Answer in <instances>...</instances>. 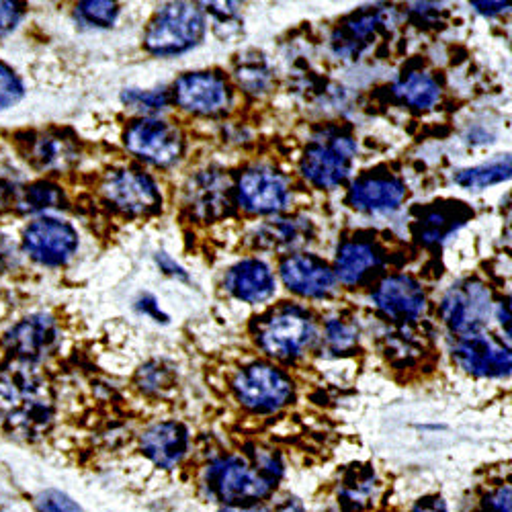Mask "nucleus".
Masks as SVG:
<instances>
[{
	"label": "nucleus",
	"instance_id": "nucleus-1",
	"mask_svg": "<svg viewBox=\"0 0 512 512\" xmlns=\"http://www.w3.org/2000/svg\"><path fill=\"white\" fill-rule=\"evenodd\" d=\"M285 472L273 449H256L250 457L226 455L213 459L203 472V488L211 500L228 508L254 506L267 500Z\"/></svg>",
	"mask_w": 512,
	"mask_h": 512
},
{
	"label": "nucleus",
	"instance_id": "nucleus-2",
	"mask_svg": "<svg viewBox=\"0 0 512 512\" xmlns=\"http://www.w3.org/2000/svg\"><path fill=\"white\" fill-rule=\"evenodd\" d=\"M54 416L48 383L41 381L27 363L0 375V422L21 437L44 433Z\"/></svg>",
	"mask_w": 512,
	"mask_h": 512
},
{
	"label": "nucleus",
	"instance_id": "nucleus-3",
	"mask_svg": "<svg viewBox=\"0 0 512 512\" xmlns=\"http://www.w3.org/2000/svg\"><path fill=\"white\" fill-rule=\"evenodd\" d=\"M256 345L277 361H297L318 340V326L310 310L283 304L256 318Z\"/></svg>",
	"mask_w": 512,
	"mask_h": 512
},
{
	"label": "nucleus",
	"instance_id": "nucleus-4",
	"mask_svg": "<svg viewBox=\"0 0 512 512\" xmlns=\"http://www.w3.org/2000/svg\"><path fill=\"white\" fill-rule=\"evenodd\" d=\"M207 33L203 9L193 3L162 5L144 33V50L156 58H175L195 50Z\"/></svg>",
	"mask_w": 512,
	"mask_h": 512
},
{
	"label": "nucleus",
	"instance_id": "nucleus-5",
	"mask_svg": "<svg viewBox=\"0 0 512 512\" xmlns=\"http://www.w3.org/2000/svg\"><path fill=\"white\" fill-rule=\"evenodd\" d=\"M359 144L345 132H324L310 140L300 158L302 177L316 189H336L353 173Z\"/></svg>",
	"mask_w": 512,
	"mask_h": 512
},
{
	"label": "nucleus",
	"instance_id": "nucleus-6",
	"mask_svg": "<svg viewBox=\"0 0 512 512\" xmlns=\"http://www.w3.org/2000/svg\"><path fill=\"white\" fill-rule=\"evenodd\" d=\"M232 392L246 410L273 414L293 402L295 383L283 369H277L271 363L254 361L236 371Z\"/></svg>",
	"mask_w": 512,
	"mask_h": 512
},
{
	"label": "nucleus",
	"instance_id": "nucleus-7",
	"mask_svg": "<svg viewBox=\"0 0 512 512\" xmlns=\"http://www.w3.org/2000/svg\"><path fill=\"white\" fill-rule=\"evenodd\" d=\"M494 312L490 287L476 279L467 277L453 283L439 304L443 324L457 336H469L482 332Z\"/></svg>",
	"mask_w": 512,
	"mask_h": 512
},
{
	"label": "nucleus",
	"instance_id": "nucleus-8",
	"mask_svg": "<svg viewBox=\"0 0 512 512\" xmlns=\"http://www.w3.org/2000/svg\"><path fill=\"white\" fill-rule=\"evenodd\" d=\"M123 146L154 168H173L185 156V136L177 125L156 117L132 121L123 132Z\"/></svg>",
	"mask_w": 512,
	"mask_h": 512
},
{
	"label": "nucleus",
	"instance_id": "nucleus-9",
	"mask_svg": "<svg viewBox=\"0 0 512 512\" xmlns=\"http://www.w3.org/2000/svg\"><path fill=\"white\" fill-rule=\"evenodd\" d=\"M234 199L252 216H279L291 203V183L281 170L254 164L238 175Z\"/></svg>",
	"mask_w": 512,
	"mask_h": 512
},
{
	"label": "nucleus",
	"instance_id": "nucleus-10",
	"mask_svg": "<svg viewBox=\"0 0 512 512\" xmlns=\"http://www.w3.org/2000/svg\"><path fill=\"white\" fill-rule=\"evenodd\" d=\"M101 191L123 216L150 218L162 211V193L158 183L148 173L136 168L109 170Z\"/></svg>",
	"mask_w": 512,
	"mask_h": 512
},
{
	"label": "nucleus",
	"instance_id": "nucleus-11",
	"mask_svg": "<svg viewBox=\"0 0 512 512\" xmlns=\"http://www.w3.org/2000/svg\"><path fill=\"white\" fill-rule=\"evenodd\" d=\"M173 101L185 113L216 117L232 107L234 93L228 80L211 70L185 72L173 84Z\"/></svg>",
	"mask_w": 512,
	"mask_h": 512
},
{
	"label": "nucleus",
	"instance_id": "nucleus-12",
	"mask_svg": "<svg viewBox=\"0 0 512 512\" xmlns=\"http://www.w3.org/2000/svg\"><path fill=\"white\" fill-rule=\"evenodd\" d=\"M23 250L44 267H64L78 250V232L58 218H39L23 232Z\"/></svg>",
	"mask_w": 512,
	"mask_h": 512
},
{
	"label": "nucleus",
	"instance_id": "nucleus-13",
	"mask_svg": "<svg viewBox=\"0 0 512 512\" xmlns=\"http://www.w3.org/2000/svg\"><path fill=\"white\" fill-rule=\"evenodd\" d=\"M283 285L304 300H328L338 289L332 267L310 252L287 254L279 265Z\"/></svg>",
	"mask_w": 512,
	"mask_h": 512
},
{
	"label": "nucleus",
	"instance_id": "nucleus-14",
	"mask_svg": "<svg viewBox=\"0 0 512 512\" xmlns=\"http://www.w3.org/2000/svg\"><path fill=\"white\" fill-rule=\"evenodd\" d=\"M451 355L459 369L474 377L502 379L510 375V351L490 334L478 332L469 336H457Z\"/></svg>",
	"mask_w": 512,
	"mask_h": 512
},
{
	"label": "nucleus",
	"instance_id": "nucleus-15",
	"mask_svg": "<svg viewBox=\"0 0 512 512\" xmlns=\"http://www.w3.org/2000/svg\"><path fill=\"white\" fill-rule=\"evenodd\" d=\"M373 306L394 322H416L426 310L424 287L410 275L396 273L383 277L371 291Z\"/></svg>",
	"mask_w": 512,
	"mask_h": 512
},
{
	"label": "nucleus",
	"instance_id": "nucleus-16",
	"mask_svg": "<svg viewBox=\"0 0 512 512\" xmlns=\"http://www.w3.org/2000/svg\"><path fill=\"white\" fill-rule=\"evenodd\" d=\"M408 189L392 173H365L357 177L347 193V203L369 216H390L406 201Z\"/></svg>",
	"mask_w": 512,
	"mask_h": 512
},
{
	"label": "nucleus",
	"instance_id": "nucleus-17",
	"mask_svg": "<svg viewBox=\"0 0 512 512\" xmlns=\"http://www.w3.org/2000/svg\"><path fill=\"white\" fill-rule=\"evenodd\" d=\"M187 205L203 222H216L232 213L234 187L220 170H201L187 187Z\"/></svg>",
	"mask_w": 512,
	"mask_h": 512
},
{
	"label": "nucleus",
	"instance_id": "nucleus-18",
	"mask_svg": "<svg viewBox=\"0 0 512 512\" xmlns=\"http://www.w3.org/2000/svg\"><path fill=\"white\" fill-rule=\"evenodd\" d=\"M390 9H361L340 23L332 33V52L343 60L359 58L377 37V33L390 25Z\"/></svg>",
	"mask_w": 512,
	"mask_h": 512
},
{
	"label": "nucleus",
	"instance_id": "nucleus-19",
	"mask_svg": "<svg viewBox=\"0 0 512 512\" xmlns=\"http://www.w3.org/2000/svg\"><path fill=\"white\" fill-rule=\"evenodd\" d=\"M386 265V252L383 248L365 238H347L338 244L334 256L336 281L345 287H359L371 275L379 273Z\"/></svg>",
	"mask_w": 512,
	"mask_h": 512
},
{
	"label": "nucleus",
	"instance_id": "nucleus-20",
	"mask_svg": "<svg viewBox=\"0 0 512 512\" xmlns=\"http://www.w3.org/2000/svg\"><path fill=\"white\" fill-rule=\"evenodd\" d=\"M58 338V324L52 316L33 314L17 322L5 334V345L21 363H33L48 355L56 347Z\"/></svg>",
	"mask_w": 512,
	"mask_h": 512
},
{
	"label": "nucleus",
	"instance_id": "nucleus-21",
	"mask_svg": "<svg viewBox=\"0 0 512 512\" xmlns=\"http://www.w3.org/2000/svg\"><path fill=\"white\" fill-rule=\"evenodd\" d=\"M224 289L242 304H265L277 291L271 267L261 259H242L224 277Z\"/></svg>",
	"mask_w": 512,
	"mask_h": 512
},
{
	"label": "nucleus",
	"instance_id": "nucleus-22",
	"mask_svg": "<svg viewBox=\"0 0 512 512\" xmlns=\"http://www.w3.org/2000/svg\"><path fill=\"white\" fill-rule=\"evenodd\" d=\"M142 453L162 469H175L189 453V431L183 422L162 420L142 435Z\"/></svg>",
	"mask_w": 512,
	"mask_h": 512
},
{
	"label": "nucleus",
	"instance_id": "nucleus-23",
	"mask_svg": "<svg viewBox=\"0 0 512 512\" xmlns=\"http://www.w3.org/2000/svg\"><path fill=\"white\" fill-rule=\"evenodd\" d=\"M474 213L461 201H441L424 207L420 218L414 222V236L426 244L437 246L467 224Z\"/></svg>",
	"mask_w": 512,
	"mask_h": 512
},
{
	"label": "nucleus",
	"instance_id": "nucleus-24",
	"mask_svg": "<svg viewBox=\"0 0 512 512\" xmlns=\"http://www.w3.org/2000/svg\"><path fill=\"white\" fill-rule=\"evenodd\" d=\"M314 240V226L306 218H273L254 230V244L263 250L295 254Z\"/></svg>",
	"mask_w": 512,
	"mask_h": 512
},
{
	"label": "nucleus",
	"instance_id": "nucleus-25",
	"mask_svg": "<svg viewBox=\"0 0 512 512\" xmlns=\"http://www.w3.org/2000/svg\"><path fill=\"white\" fill-rule=\"evenodd\" d=\"M394 99L414 111H429L441 101V84L424 70H410L392 84Z\"/></svg>",
	"mask_w": 512,
	"mask_h": 512
},
{
	"label": "nucleus",
	"instance_id": "nucleus-26",
	"mask_svg": "<svg viewBox=\"0 0 512 512\" xmlns=\"http://www.w3.org/2000/svg\"><path fill=\"white\" fill-rule=\"evenodd\" d=\"M379 482L371 467L353 465L338 484V502L347 512H359L375 502Z\"/></svg>",
	"mask_w": 512,
	"mask_h": 512
},
{
	"label": "nucleus",
	"instance_id": "nucleus-27",
	"mask_svg": "<svg viewBox=\"0 0 512 512\" xmlns=\"http://www.w3.org/2000/svg\"><path fill=\"white\" fill-rule=\"evenodd\" d=\"M510 179V156L502 154L486 164H478L472 168H461L453 175L455 185L469 191H482L492 185H500Z\"/></svg>",
	"mask_w": 512,
	"mask_h": 512
},
{
	"label": "nucleus",
	"instance_id": "nucleus-28",
	"mask_svg": "<svg viewBox=\"0 0 512 512\" xmlns=\"http://www.w3.org/2000/svg\"><path fill=\"white\" fill-rule=\"evenodd\" d=\"M31 160L48 170H62L76 160V150L62 136H41L31 144Z\"/></svg>",
	"mask_w": 512,
	"mask_h": 512
},
{
	"label": "nucleus",
	"instance_id": "nucleus-29",
	"mask_svg": "<svg viewBox=\"0 0 512 512\" xmlns=\"http://www.w3.org/2000/svg\"><path fill=\"white\" fill-rule=\"evenodd\" d=\"M21 211L25 213H39V211H50L60 209L66 203V195L62 187L50 181H37L29 185L15 201Z\"/></svg>",
	"mask_w": 512,
	"mask_h": 512
},
{
	"label": "nucleus",
	"instance_id": "nucleus-30",
	"mask_svg": "<svg viewBox=\"0 0 512 512\" xmlns=\"http://www.w3.org/2000/svg\"><path fill=\"white\" fill-rule=\"evenodd\" d=\"M123 105L140 113L142 117H156L168 109V93L164 89H125L121 95Z\"/></svg>",
	"mask_w": 512,
	"mask_h": 512
},
{
	"label": "nucleus",
	"instance_id": "nucleus-31",
	"mask_svg": "<svg viewBox=\"0 0 512 512\" xmlns=\"http://www.w3.org/2000/svg\"><path fill=\"white\" fill-rule=\"evenodd\" d=\"M236 80L246 93L263 95V93H269L271 89L273 74L263 60L256 58V60H244V64L236 68Z\"/></svg>",
	"mask_w": 512,
	"mask_h": 512
},
{
	"label": "nucleus",
	"instance_id": "nucleus-32",
	"mask_svg": "<svg viewBox=\"0 0 512 512\" xmlns=\"http://www.w3.org/2000/svg\"><path fill=\"white\" fill-rule=\"evenodd\" d=\"M76 17L89 27L109 29L119 17V5L111 0H87V3L76 5Z\"/></svg>",
	"mask_w": 512,
	"mask_h": 512
},
{
	"label": "nucleus",
	"instance_id": "nucleus-33",
	"mask_svg": "<svg viewBox=\"0 0 512 512\" xmlns=\"http://www.w3.org/2000/svg\"><path fill=\"white\" fill-rule=\"evenodd\" d=\"M324 338H326V345L330 351L345 353V351H351L359 343V330L355 324H351L347 320L332 318L324 324Z\"/></svg>",
	"mask_w": 512,
	"mask_h": 512
},
{
	"label": "nucleus",
	"instance_id": "nucleus-34",
	"mask_svg": "<svg viewBox=\"0 0 512 512\" xmlns=\"http://www.w3.org/2000/svg\"><path fill=\"white\" fill-rule=\"evenodd\" d=\"M25 95L21 78L5 64L0 62V111L17 105Z\"/></svg>",
	"mask_w": 512,
	"mask_h": 512
},
{
	"label": "nucleus",
	"instance_id": "nucleus-35",
	"mask_svg": "<svg viewBox=\"0 0 512 512\" xmlns=\"http://www.w3.org/2000/svg\"><path fill=\"white\" fill-rule=\"evenodd\" d=\"M39 512H84L68 494L60 490H46L35 498Z\"/></svg>",
	"mask_w": 512,
	"mask_h": 512
},
{
	"label": "nucleus",
	"instance_id": "nucleus-36",
	"mask_svg": "<svg viewBox=\"0 0 512 512\" xmlns=\"http://www.w3.org/2000/svg\"><path fill=\"white\" fill-rule=\"evenodd\" d=\"M220 512H308V510L297 496H283L279 500H273L271 504H254V506H242V508L224 506Z\"/></svg>",
	"mask_w": 512,
	"mask_h": 512
},
{
	"label": "nucleus",
	"instance_id": "nucleus-37",
	"mask_svg": "<svg viewBox=\"0 0 512 512\" xmlns=\"http://www.w3.org/2000/svg\"><path fill=\"white\" fill-rule=\"evenodd\" d=\"M138 381L144 392H160L170 381V373L160 363H148L140 369Z\"/></svg>",
	"mask_w": 512,
	"mask_h": 512
},
{
	"label": "nucleus",
	"instance_id": "nucleus-38",
	"mask_svg": "<svg viewBox=\"0 0 512 512\" xmlns=\"http://www.w3.org/2000/svg\"><path fill=\"white\" fill-rule=\"evenodd\" d=\"M25 17V7L11 0H0V35H9L15 31Z\"/></svg>",
	"mask_w": 512,
	"mask_h": 512
},
{
	"label": "nucleus",
	"instance_id": "nucleus-39",
	"mask_svg": "<svg viewBox=\"0 0 512 512\" xmlns=\"http://www.w3.org/2000/svg\"><path fill=\"white\" fill-rule=\"evenodd\" d=\"M510 508H512V490L510 486H500L484 496L480 512H510Z\"/></svg>",
	"mask_w": 512,
	"mask_h": 512
},
{
	"label": "nucleus",
	"instance_id": "nucleus-40",
	"mask_svg": "<svg viewBox=\"0 0 512 512\" xmlns=\"http://www.w3.org/2000/svg\"><path fill=\"white\" fill-rule=\"evenodd\" d=\"M154 261H156L158 269H160L164 275L173 277V279H177V281H183V283H189V281H191V277H189V273L185 271V267H181L168 252H164V250L156 252V254H154Z\"/></svg>",
	"mask_w": 512,
	"mask_h": 512
},
{
	"label": "nucleus",
	"instance_id": "nucleus-41",
	"mask_svg": "<svg viewBox=\"0 0 512 512\" xmlns=\"http://www.w3.org/2000/svg\"><path fill=\"white\" fill-rule=\"evenodd\" d=\"M136 310L140 312V314H144V316H148V318H152L154 322H158V324H168V314H164L162 312V308H160V304H158V300H156V295H152V293H142L138 300H136Z\"/></svg>",
	"mask_w": 512,
	"mask_h": 512
},
{
	"label": "nucleus",
	"instance_id": "nucleus-42",
	"mask_svg": "<svg viewBox=\"0 0 512 512\" xmlns=\"http://www.w3.org/2000/svg\"><path fill=\"white\" fill-rule=\"evenodd\" d=\"M410 512H449V510L441 496H424L412 506Z\"/></svg>",
	"mask_w": 512,
	"mask_h": 512
},
{
	"label": "nucleus",
	"instance_id": "nucleus-43",
	"mask_svg": "<svg viewBox=\"0 0 512 512\" xmlns=\"http://www.w3.org/2000/svg\"><path fill=\"white\" fill-rule=\"evenodd\" d=\"M17 201V191L11 183L0 181V213H5Z\"/></svg>",
	"mask_w": 512,
	"mask_h": 512
},
{
	"label": "nucleus",
	"instance_id": "nucleus-44",
	"mask_svg": "<svg viewBox=\"0 0 512 512\" xmlns=\"http://www.w3.org/2000/svg\"><path fill=\"white\" fill-rule=\"evenodd\" d=\"M11 263H15V246L7 236H0V269H7Z\"/></svg>",
	"mask_w": 512,
	"mask_h": 512
},
{
	"label": "nucleus",
	"instance_id": "nucleus-45",
	"mask_svg": "<svg viewBox=\"0 0 512 512\" xmlns=\"http://www.w3.org/2000/svg\"><path fill=\"white\" fill-rule=\"evenodd\" d=\"M472 9H476V13L484 17H494L508 11V5L506 3H472Z\"/></svg>",
	"mask_w": 512,
	"mask_h": 512
},
{
	"label": "nucleus",
	"instance_id": "nucleus-46",
	"mask_svg": "<svg viewBox=\"0 0 512 512\" xmlns=\"http://www.w3.org/2000/svg\"><path fill=\"white\" fill-rule=\"evenodd\" d=\"M496 316H498V320H500V326L504 328L506 343H510V306H508V302H500V304H498Z\"/></svg>",
	"mask_w": 512,
	"mask_h": 512
},
{
	"label": "nucleus",
	"instance_id": "nucleus-47",
	"mask_svg": "<svg viewBox=\"0 0 512 512\" xmlns=\"http://www.w3.org/2000/svg\"><path fill=\"white\" fill-rule=\"evenodd\" d=\"M324 512H336V510H324Z\"/></svg>",
	"mask_w": 512,
	"mask_h": 512
}]
</instances>
